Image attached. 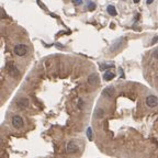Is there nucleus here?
<instances>
[{"label": "nucleus", "instance_id": "f257e3e1", "mask_svg": "<svg viewBox=\"0 0 158 158\" xmlns=\"http://www.w3.org/2000/svg\"><path fill=\"white\" fill-rule=\"evenodd\" d=\"M13 52L15 55L18 56H24L27 53V46L24 44H18V45L14 46Z\"/></svg>", "mask_w": 158, "mask_h": 158}, {"label": "nucleus", "instance_id": "f03ea898", "mask_svg": "<svg viewBox=\"0 0 158 158\" xmlns=\"http://www.w3.org/2000/svg\"><path fill=\"white\" fill-rule=\"evenodd\" d=\"M66 150L68 154H75L79 150V146L75 140H70L66 146Z\"/></svg>", "mask_w": 158, "mask_h": 158}, {"label": "nucleus", "instance_id": "7ed1b4c3", "mask_svg": "<svg viewBox=\"0 0 158 158\" xmlns=\"http://www.w3.org/2000/svg\"><path fill=\"white\" fill-rule=\"evenodd\" d=\"M7 70H8V74L12 77H18L20 75L19 74V69L13 63H9L7 65Z\"/></svg>", "mask_w": 158, "mask_h": 158}, {"label": "nucleus", "instance_id": "20e7f679", "mask_svg": "<svg viewBox=\"0 0 158 158\" xmlns=\"http://www.w3.org/2000/svg\"><path fill=\"white\" fill-rule=\"evenodd\" d=\"M12 125L15 129H22L23 125H24V122H23V119L20 115H14L12 117Z\"/></svg>", "mask_w": 158, "mask_h": 158}, {"label": "nucleus", "instance_id": "39448f33", "mask_svg": "<svg viewBox=\"0 0 158 158\" xmlns=\"http://www.w3.org/2000/svg\"><path fill=\"white\" fill-rule=\"evenodd\" d=\"M146 104L149 108H155L158 104V98L156 96H148L146 98Z\"/></svg>", "mask_w": 158, "mask_h": 158}, {"label": "nucleus", "instance_id": "423d86ee", "mask_svg": "<svg viewBox=\"0 0 158 158\" xmlns=\"http://www.w3.org/2000/svg\"><path fill=\"white\" fill-rule=\"evenodd\" d=\"M29 100H27V98H20V99L17 100V102H15V104H17V107L20 109H25L29 107Z\"/></svg>", "mask_w": 158, "mask_h": 158}, {"label": "nucleus", "instance_id": "0eeeda50", "mask_svg": "<svg viewBox=\"0 0 158 158\" xmlns=\"http://www.w3.org/2000/svg\"><path fill=\"white\" fill-rule=\"evenodd\" d=\"M88 84L91 86H97L99 84V77L97 74H91L90 76L88 77Z\"/></svg>", "mask_w": 158, "mask_h": 158}, {"label": "nucleus", "instance_id": "6e6552de", "mask_svg": "<svg viewBox=\"0 0 158 158\" xmlns=\"http://www.w3.org/2000/svg\"><path fill=\"white\" fill-rule=\"evenodd\" d=\"M103 96H105V97H108V98H112L113 96H114V93H115V90H114V88L113 87H107L105 89L103 90Z\"/></svg>", "mask_w": 158, "mask_h": 158}, {"label": "nucleus", "instance_id": "1a4fd4ad", "mask_svg": "<svg viewBox=\"0 0 158 158\" xmlns=\"http://www.w3.org/2000/svg\"><path fill=\"white\" fill-rule=\"evenodd\" d=\"M107 11H108V13L110 14V15H112V17H115L117 14V9H115V7L114 6H108V8H107Z\"/></svg>", "mask_w": 158, "mask_h": 158}, {"label": "nucleus", "instance_id": "9d476101", "mask_svg": "<svg viewBox=\"0 0 158 158\" xmlns=\"http://www.w3.org/2000/svg\"><path fill=\"white\" fill-rule=\"evenodd\" d=\"M115 77V75L113 74V72H104V75H103V79L104 80H107V81H110V80H112L113 78Z\"/></svg>", "mask_w": 158, "mask_h": 158}, {"label": "nucleus", "instance_id": "9b49d317", "mask_svg": "<svg viewBox=\"0 0 158 158\" xmlns=\"http://www.w3.org/2000/svg\"><path fill=\"white\" fill-rule=\"evenodd\" d=\"M87 136H88L89 140H93V135H92V130H91V127H88V129H87Z\"/></svg>", "mask_w": 158, "mask_h": 158}, {"label": "nucleus", "instance_id": "f8f14e48", "mask_svg": "<svg viewBox=\"0 0 158 158\" xmlns=\"http://www.w3.org/2000/svg\"><path fill=\"white\" fill-rule=\"evenodd\" d=\"M97 117H103V111H102V110H101V109H98V110H97Z\"/></svg>", "mask_w": 158, "mask_h": 158}, {"label": "nucleus", "instance_id": "ddd939ff", "mask_svg": "<svg viewBox=\"0 0 158 158\" xmlns=\"http://www.w3.org/2000/svg\"><path fill=\"white\" fill-rule=\"evenodd\" d=\"M72 2H74L76 6H79L82 4V0H72Z\"/></svg>", "mask_w": 158, "mask_h": 158}, {"label": "nucleus", "instance_id": "4468645a", "mask_svg": "<svg viewBox=\"0 0 158 158\" xmlns=\"http://www.w3.org/2000/svg\"><path fill=\"white\" fill-rule=\"evenodd\" d=\"M88 8H90V10H93L96 8V5L93 4V2H90V4L88 5Z\"/></svg>", "mask_w": 158, "mask_h": 158}, {"label": "nucleus", "instance_id": "2eb2a0df", "mask_svg": "<svg viewBox=\"0 0 158 158\" xmlns=\"http://www.w3.org/2000/svg\"><path fill=\"white\" fill-rule=\"evenodd\" d=\"M158 42V35H156L155 37H154L153 40H152V44H156Z\"/></svg>", "mask_w": 158, "mask_h": 158}, {"label": "nucleus", "instance_id": "dca6fc26", "mask_svg": "<svg viewBox=\"0 0 158 158\" xmlns=\"http://www.w3.org/2000/svg\"><path fill=\"white\" fill-rule=\"evenodd\" d=\"M154 57L156 59H158V48H156V50L154 51Z\"/></svg>", "mask_w": 158, "mask_h": 158}, {"label": "nucleus", "instance_id": "f3484780", "mask_svg": "<svg viewBox=\"0 0 158 158\" xmlns=\"http://www.w3.org/2000/svg\"><path fill=\"white\" fill-rule=\"evenodd\" d=\"M154 0H147V5H150V4H153Z\"/></svg>", "mask_w": 158, "mask_h": 158}, {"label": "nucleus", "instance_id": "a211bd4d", "mask_svg": "<svg viewBox=\"0 0 158 158\" xmlns=\"http://www.w3.org/2000/svg\"><path fill=\"white\" fill-rule=\"evenodd\" d=\"M134 2H135V4H138V2H140V0H134Z\"/></svg>", "mask_w": 158, "mask_h": 158}]
</instances>
